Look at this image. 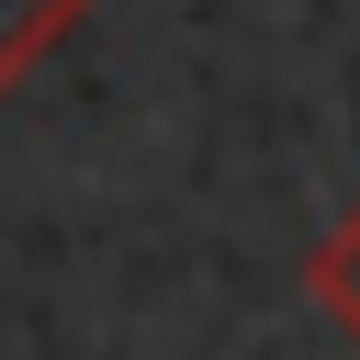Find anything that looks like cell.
Listing matches in <instances>:
<instances>
[{
	"label": "cell",
	"mask_w": 360,
	"mask_h": 360,
	"mask_svg": "<svg viewBox=\"0 0 360 360\" xmlns=\"http://www.w3.org/2000/svg\"><path fill=\"white\" fill-rule=\"evenodd\" d=\"M90 11H101V0H0V90H22Z\"/></svg>",
	"instance_id": "1"
},
{
	"label": "cell",
	"mask_w": 360,
	"mask_h": 360,
	"mask_svg": "<svg viewBox=\"0 0 360 360\" xmlns=\"http://www.w3.org/2000/svg\"><path fill=\"white\" fill-rule=\"evenodd\" d=\"M304 281H315V304L360 338V214H338V236L315 248V270H304Z\"/></svg>",
	"instance_id": "2"
}]
</instances>
